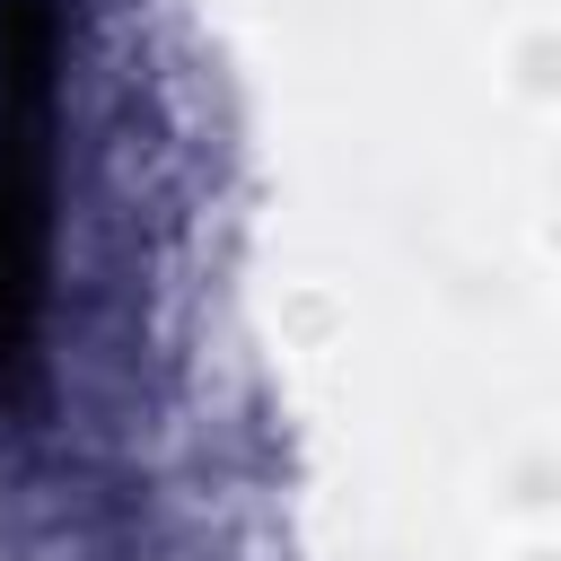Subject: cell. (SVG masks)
<instances>
[{"label":"cell","instance_id":"obj_1","mask_svg":"<svg viewBox=\"0 0 561 561\" xmlns=\"http://www.w3.org/2000/svg\"><path fill=\"white\" fill-rule=\"evenodd\" d=\"M44 307V9H0V386L26 368Z\"/></svg>","mask_w":561,"mask_h":561}]
</instances>
